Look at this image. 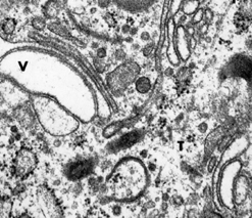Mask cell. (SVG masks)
I'll list each match as a JSON object with an SVG mask.
<instances>
[{
    "label": "cell",
    "instance_id": "obj_10",
    "mask_svg": "<svg viewBox=\"0 0 252 218\" xmlns=\"http://www.w3.org/2000/svg\"><path fill=\"white\" fill-rule=\"evenodd\" d=\"M201 13H202V11H199L198 15H197V18L195 17V22H199V21H200V19H201Z\"/></svg>",
    "mask_w": 252,
    "mask_h": 218
},
{
    "label": "cell",
    "instance_id": "obj_5",
    "mask_svg": "<svg viewBox=\"0 0 252 218\" xmlns=\"http://www.w3.org/2000/svg\"><path fill=\"white\" fill-rule=\"evenodd\" d=\"M115 1L124 9L130 11H139L150 6L155 2V0H115Z\"/></svg>",
    "mask_w": 252,
    "mask_h": 218
},
{
    "label": "cell",
    "instance_id": "obj_3",
    "mask_svg": "<svg viewBox=\"0 0 252 218\" xmlns=\"http://www.w3.org/2000/svg\"><path fill=\"white\" fill-rule=\"evenodd\" d=\"M232 71L237 75L241 76L244 79L249 80L251 75V62L248 58H238L233 62Z\"/></svg>",
    "mask_w": 252,
    "mask_h": 218
},
{
    "label": "cell",
    "instance_id": "obj_8",
    "mask_svg": "<svg viewBox=\"0 0 252 218\" xmlns=\"http://www.w3.org/2000/svg\"><path fill=\"white\" fill-rule=\"evenodd\" d=\"M197 6H198L197 0H189V1H187L185 3L183 10L185 13H187V15H190V13H193L196 10Z\"/></svg>",
    "mask_w": 252,
    "mask_h": 218
},
{
    "label": "cell",
    "instance_id": "obj_6",
    "mask_svg": "<svg viewBox=\"0 0 252 218\" xmlns=\"http://www.w3.org/2000/svg\"><path fill=\"white\" fill-rule=\"evenodd\" d=\"M140 138V133L138 131H134V132H131L127 135L123 136L122 139H120L116 144H115V146L114 148L115 149H121V148H125V147H128L130 145H132L133 144H135L138 139Z\"/></svg>",
    "mask_w": 252,
    "mask_h": 218
},
{
    "label": "cell",
    "instance_id": "obj_9",
    "mask_svg": "<svg viewBox=\"0 0 252 218\" xmlns=\"http://www.w3.org/2000/svg\"><path fill=\"white\" fill-rule=\"evenodd\" d=\"M15 26H16L15 22L11 21V20H8V21H6V22L3 24L2 28H3V30H4L5 33H11V32L13 31V29H15Z\"/></svg>",
    "mask_w": 252,
    "mask_h": 218
},
{
    "label": "cell",
    "instance_id": "obj_1",
    "mask_svg": "<svg viewBox=\"0 0 252 218\" xmlns=\"http://www.w3.org/2000/svg\"><path fill=\"white\" fill-rule=\"evenodd\" d=\"M36 166V155L29 148H22L15 160L16 174L21 179H25V177L30 175L34 171Z\"/></svg>",
    "mask_w": 252,
    "mask_h": 218
},
{
    "label": "cell",
    "instance_id": "obj_7",
    "mask_svg": "<svg viewBox=\"0 0 252 218\" xmlns=\"http://www.w3.org/2000/svg\"><path fill=\"white\" fill-rule=\"evenodd\" d=\"M136 86H137V89L140 92L145 93V92H147L150 89V82H149V80L146 79V78H140L137 81Z\"/></svg>",
    "mask_w": 252,
    "mask_h": 218
},
{
    "label": "cell",
    "instance_id": "obj_4",
    "mask_svg": "<svg viewBox=\"0 0 252 218\" xmlns=\"http://www.w3.org/2000/svg\"><path fill=\"white\" fill-rule=\"evenodd\" d=\"M38 196H39L40 205L42 206V208H43V211H48L47 215L49 216L58 215L57 212H54L57 210V204H55L53 196L46 188H42L39 192Z\"/></svg>",
    "mask_w": 252,
    "mask_h": 218
},
{
    "label": "cell",
    "instance_id": "obj_2",
    "mask_svg": "<svg viewBox=\"0 0 252 218\" xmlns=\"http://www.w3.org/2000/svg\"><path fill=\"white\" fill-rule=\"evenodd\" d=\"M93 168V163L90 160L78 161L69 165L66 169L67 177L72 180H80L87 176Z\"/></svg>",
    "mask_w": 252,
    "mask_h": 218
}]
</instances>
